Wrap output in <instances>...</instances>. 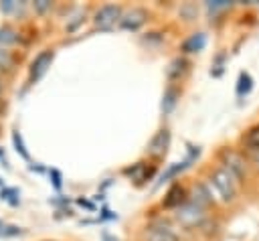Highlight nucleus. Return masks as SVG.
I'll return each mask as SVG.
<instances>
[{"mask_svg": "<svg viewBox=\"0 0 259 241\" xmlns=\"http://www.w3.org/2000/svg\"><path fill=\"white\" fill-rule=\"evenodd\" d=\"M237 176L233 172H229L225 166H219L212 170L210 178H208V188L210 192H214V196H219L223 203H229L235 198L237 194Z\"/></svg>", "mask_w": 259, "mask_h": 241, "instance_id": "f257e3e1", "label": "nucleus"}, {"mask_svg": "<svg viewBox=\"0 0 259 241\" xmlns=\"http://www.w3.org/2000/svg\"><path fill=\"white\" fill-rule=\"evenodd\" d=\"M204 217H206L204 215V209L198 207V205H194V203H190V200H186L184 205H180L176 209V221L182 227H186V229H192V227L202 225Z\"/></svg>", "mask_w": 259, "mask_h": 241, "instance_id": "f03ea898", "label": "nucleus"}, {"mask_svg": "<svg viewBox=\"0 0 259 241\" xmlns=\"http://www.w3.org/2000/svg\"><path fill=\"white\" fill-rule=\"evenodd\" d=\"M95 26L99 30H111L115 26V22L121 20V8L115 4H105L95 12Z\"/></svg>", "mask_w": 259, "mask_h": 241, "instance_id": "7ed1b4c3", "label": "nucleus"}, {"mask_svg": "<svg viewBox=\"0 0 259 241\" xmlns=\"http://www.w3.org/2000/svg\"><path fill=\"white\" fill-rule=\"evenodd\" d=\"M221 160H223V166L229 170V172H233L237 178H243L245 174H247V168H245V160L241 158V154H237V152H233V150H223L221 152Z\"/></svg>", "mask_w": 259, "mask_h": 241, "instance_id": "20e7f679", "label": "nucleus"}, {"mask_svg": "<svg viewBox=\"0 0 259 241\" xmlns=\"http://www.w3.org/2000/svg\"><path fill=\"white\" fill-rule=\"evenodd\" d=\"M53 57H55V53H53V51H42V53H38V55H36V59H34V61H32V65H30V83L38 81V79L47 73V69L51 67Z\"/></svg>", "mask_w": 259, "mask_h": 241, "instance_id": "39448f33", "label": "nucleus"}, {"mask_svg": "<svg viewBox=\"0 0 259 241\" xmlns=\"http://www.w3.org/2000/svg\"><path fill=\"white\" fill-rule=\"evenodd\" d=\"M146 18H148V12L144 8H132L125 14H121L119 26L125 28V30H138L146 22Z\"/></svg>", "mask_w": 259, "mask_h": 241, "instance_id": "423d86ee", "label": "nucleus"}, {"mask_svg": "<svg viewBox=\"0 0 259 241\" xmlns=\"http://www.w3.org/2000/svg\"><path fill=\"white\" fill-rule=\"evenodd\" d=\"M168 146H170V132H168L166 128H162V130H158V132L152 136V140L148 142V152H150L152 156H164L166 150H168Z\"/></svg>", "mask_w": 259, "mask_h": 241, "instance_id": "0eeeda50", "label": "nucleus"}, {"mask_svg": "<svg viewBox=\"0 0 259 241\" xmlns=\"http://www.w3.org/2000/svg\"><path fill=\"white\" fill-rule=\"evenodd\" d=\"M144 241H180L178 235L174 231H170L168 227H160V225H154V227H148L144 231Z\"/></svg>", "mask_w": 259, "mask_h": 241, "instance_id": "6e6552de", "label": "nucleus"}, {"mask_svg": "<svg viewBox=\"0 0 259 241\" xmlns=\"http://www.w3.org/2000/svg\"><path fill=\"white\" fill-rule=\"evenodd\" d=\"M188 200L204 209L206 205L212 203V192H210V188H208L206 184H194L192 190H190V198H188Z\"/></svg>", "mask_w": 259, "mask_h": 241, "instance_id": "1a4fd4ad", "label": "nucleus"}, {"mask_svg": "<svg viewBox=\"0 0 259 241\" xmlns=\"http://www.w3.org/2000/svg\"><path fill=\"white\" fill-rule=\"evenodd\" d=\"M206 47V34L204 32H194L190 34L184 43H182V51L184 53H198Z\"/></svg>", "mask_w": 259, "mask_h": 241, "instance_id": "9d476101", "label": "nucleus"}, {"mask_svg": "<svg viewBox=\"0 0 259 241\" xmlns=\"http://www.w3.org/2000/svg\"><path fill=\"white\" fill-rule=\"evenodd\" d=\"M184 188L180 184H174L168 192H166V198H164V207H174L178 209L180 205H184Z\"/></svg>", "mask_w": 259, "mask_h": 241, "instance_id": "9b49d317", "label": "nucleus"}, {"mask_svg": "<svg viewBox=\"0 0 259 241\" xmlns=\"http://www.w3.org/2000/svg\"><path fill=\"white\" fill-rule=\"evenodd\" d=\"M190 162H192V158L188 156V158H186V160H182V162H174V164H170V166H168V170L160 176V182H166V180H170V178L178 176L182 170H186V168L190 166Z\"/></svg>", "mask_w": 259, "mask_h": 241, "instance_id": "f8f14e48", "label": "nucleus"}, {"mask_svg": "<svg viewBox=\"0 0 259 241\" xmlns=\"http://www.w3.org/2000/svg\"><path fill=\"white\" fill-rule=\"evenodd\" d=\"M186 59H182V57H176V59H172L170 61V65H168V69H166V75H168V79H178L184 71H186Z\"/></svg>", "mask_w": 259, "mask_h": 241, "instance_id": "ddd939ff", "label": "nucleus"}, {"mask_svg": "<svg viewBox=\"0 0 259 241\" xmlns=\"http://www.w3.org/2000/svg\"><path fill=\"white\" fill-rule=\"evenodd\" d=\"M176 103H178V89L170 85V87L164 91V97H162V111H164V113H170Z\"/></svg>", "mask_w": 259, "mask_h": 241, "instance_id": "4468645a", "label": "nucleus"}, {"mask_svg": "<svg viewBox=\"0 0 259 241\" xmlns=\"http://www.w3.org/2000/svg\"><path fill=\"white\" fill-rule=\"evenodd\" d=\"M123 172H125L127 176H132V178H134L138 184H140V182H144V180H146V176H150V174H152V170H150V172H146V166H144L142 162L134 164L132 168H125Z\"/></svg>", "mask_w": 259, "mask_h": 241, "instance_id": "2eb2a0df", "label": "nucleus"}, {"mask_svg": "<svg viewBox=\"0 0 259 241\" xmlns=\"http://www.w3.org/2000/svg\"><path fill=\"white\" fill-rule=\"evenodd\" d=\"M243 142H245V146H247L251 152H259V126H253V128L245 134Z\"/></svg>", "mask_w": 259, "mask_h": 241, "instance_id": "dca6fc26", "label": "nucleus"}, {"mask_svg": "<svg viewBox=\"0 0 259 241\" xmlns=\"http://www.w3.org/2000/svg\"><path fill=\"white\" fill-rule=\"evenodd\" d=\"M251 87H253V79H251L249 73L243 71V73L239 75V81H237V95H239V97L247 95V93L251 91Z\"/></svg>", "mask_w": 259, "mask_h": 241, "instance_id": "f3484780", "label": "nucleus"}, {"mask_svg": "<svg viewBox=\"0 0 259 241\" xmlns=\"http://www.w3.org/2000/svg\"><path fill=\"white\" fill-rule=\"evenodd\" d=\"M14 41H16V32H14L8 24L0 26V45L4 47V45H10V43H14Z\"/></svg>", "mask_w": 259, "mask_h": 241, "instance_id": "a211bd4d", "label": "nucleus"}, {"mask_svg": "<svg viewBox=\"0 0 259 241\" xmlns=\"http://www.w3.org/2000/svg\"><path fill=\"white\" fill-rule=\"evenodd\" d=\"M227 8H231V2H227V0H214V2H206V10H208L210 14H217V12L227 10Z\"/></svg>", "mask_w": 259, "mask_h": 241, "instance_id": "6ab92c4d", "label": "nucleus"}, {"mask_svg": "<svg viewBox=\"0 0 259 241\" xmlns=\"http://www.w3.org/2000/svg\"><path fill=\"white\" fill-rule=\"evenodd\" d=\"M12 142H14L16 152H18L24 160H28L30 156H28V152H26V148H24V142H22V138H20V134H18V132H12Z\"/></svg>", "mask_w": 259, "mask_h": 241, "instance_id": "aec40b11", "label": "nucleus"}, {"mask_svg": "<svg viewBox=\"0 0 259 241\" xmlns=\"http://www.w3.org/2000/svg\"><path fill=\"white\" fill-rule=\"evenodd\" d=\"M2 198L10 205H18V188H2Z\"/></svg>", "mask_w": 259, "mask_h": 241, "instance_id": "412c9836", "label": "nucleus"}, {"mask_svg": "<svg viewBox=\"0 0 259 241\" xmlns=\"http://www.w3.org/2000/svg\"><path fill=\"white\" fill-rule=\"evenodd\" d=\"M0 67H12V55L6 49H0Z\"/></svg>", "mask_w": 259, "mask_h": 241, "instance_id": "4be33fe9", "label": "nucleus"}, {"mask_svg": "<svg viewBox=\"0 0 259 241\" xmlns=\"http://www.w3.org/2000/svg\"><path fill=\"white\" fill-rule=\"evenodd\" d=\"M34 8H36L38 12H45L47 8H51V2H49V0H36V2H34Z\"/></svg>", "mask_w": 259, "mask_h": 241, "instance_id": "5701e85b", "label": "nucleus"}, {"mask_svg": "<svg viewBox=\"0 0 259 241\" xmlns=\"http://www.w3.org/2000/svg\"><path fill=\"white\" fill-rule=\"evenodd\" d=\"M51 176H53V184H55V188H61V172L59 170H51Z\"/></svg>", "mask_w": 259, "mask_h": 241, "instance_id": "b1692460", "label": "nucleus"}, {"mask_svg": "<svg viewBox=\"0 0 259 241\" xmlns=\"http://www.w3.org/2000/svg\"><path fill=\"white\" fill-rule=\"evenodd\" d=\"M0 8H2L4 12H10V10L14 8V2H12V0H4V2L0 4Z\"/></svg>", "mask_w": 259, "mask_h": 241, "instance_id": "393cba45", "label": "nucleus"}, {"mask_svg": "<svg viewBox=\"0 0 259 241\" xmlns=\"http://www.w3.org/2000/svg\"><path fill=\"white\" fill-rule=\"evenodd\" d=\"M101 241H119V239H117V237H113L111 233H107V231H105V233L101 235Z\"/></svg>", "mask_w": 259, "mask_h": 241, "instance_id": "a878e982", "label": "nucleus"}, {"mask_svg": "<svg viewBox=\"0 0 259 241\" xmlns=\"http://www.w3.org/2000/svg\"><path fill=\"white\" fill-rule=\"evenodd\" d=\"M255 162L259 164V152H255Z\"/></svg>", "mask_w": 259, "mask_h": 241, "instance_id": "bb28decb", "label": "nucleus"}, {"mask_svg": "<svg viewBox=\"0 0 259 241\" xmlns=\"http://www.w3.org/2000/svg\"><path fill=\"white\" fill-rule=\"evenodd\" d=\"M0 89H2V83H0Z\"/></svg>", "mask_w": 259, "mask_h": 241, "instance_id": "cd10ccee", "label": "nucleus"}, {"mask_svg": "<svg viewBox=\"0 0 259 241\" xmlns=\"http://www.w3.org/2000/svg\"><path fill=\"white\" fill-rule=\"evenodd\" d=\"M0 227H2V223H0Z\"/></svg>", "mask_w": 259, "mask_h": 241, "instance_id": "c85d7f7f", "label": "nucleus"}]
</instances>
